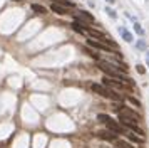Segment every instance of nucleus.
I'll use <instances>...</instances> for the list:
<instances>
[{
	"label": "nucleus",
	"instance_id": "obj_12",
	"mask_svg": "<svg viewBox=\"0 0 149 148\" xmlns=\"http://www.w3.org/2000/svg\"><path fill=\"white\" fill-rule=\"evenodd\" d=\"M32 10L37 12V13H45V12H47V8H45V7H42V5H39V4H32Z\"/></svg>",
	"mask_w": 149,
	"mask_h": 148
},
{
	"label": "nucleus",
	"instance_id": "obj_1",
	"mask_svg": "<svg viewBox=\"0 0 149 148\" xmlns=\"http://www.w3.org/2000/svg\"><path fill=\"white\" fill-rule=\"evenodd\" d=\"M97 66H99V69H101V71H104V73H106V76H109V78H114L116 81H121V82L127 81V79H124V78H122L121 73H117V69H116L114 64L111 66V64H109V62H106V61H99V62H97Z\"/></svg>",
	"mask_w": 149,
	"mask_h": 148
},
{
	"label": "nucleus",
	"instance_id": "obj_24",
	"mask_svg": "<svg viewBox=\"0 0 149 148\" xmlns=\"http://www.w3.org/2000/svg\"><path fill=\"white\" fill-rule=\"evenodd\" d=\"M15 2H22V0H15Z\"/></svg>",
	"mask_w": 149,
	"mask_h": 148
},
{
	"label": "nucleus",
	"instance_id": "obj_20",
	"mask_svg": "<svg viewBox=\"0 0 149 148\" xmlns=\"http://www.w3.org/2000/svg\"><path fill=\"white\" fill-rule=\"evenodd\" d=\"M127 101H129V103H132L134 106H141V103H139L137 99H134V98H127Z\"/></svg>",
	"mask_w": 149,
	"mask_h": 148
},
{
	"label": "nucleus",
	"instance_id": "obj_3",
	"mask_svg": "<svg viewBox=\"0 0 149 148\" xmlns=\"http://www.w3.org/2000/svg\"><path fill=\"white\" fill-rule=\"evenodd\" d=\"M99 138H102V140H107V141H117V133H114V131H111V130H102V131H99Z\"/></svg>",
	"mask_w": 149,
	"mask_h": 148
},
{
	"label": "nucleus",
	"instance_id": "obj_4",
	"mask_svg": "<svg viewBox=\"0 0 149 148\" xmlns=\"http://www.w3.org/2000/svg\"><path fill=\"white\" fill-rule=\"evenodd\" d=\"M106 125H107V128L111 130V131H114V133H117V135L124 133V126H121L119 123H116V121H114V120H111V118L106 121Z\"/></svg>",
	"mask_w": 149,
	"mask_h": 148
},
{
	"label": "nucleus",
	"instance_id": "obj_9",
	"mask_svg": "<svg viewBox=\"0 0 149 148\" xmlns=\"http://www.w3.org/2000/svg\"><path fill=\"white\" fill-rule=\"evenodd\" d=\"M87 34H89V35H92L94 39H99V40L106 39V35H104V34L99 32V30H94V29H87Z\"/></svg>",
	"mask_w": 149,
	"mask_h": 148
},
{
	"label": "nucleus",
	"instance_id": "obj_15",
	"mask_svg": "<svg viewBox=\"0 0 149 148\" xmlns=\"http://www.w3.org/2000/svg\"><path fill=\"white\" fill-rule=\"evenodd\" d=\"M134 30L137 34H139V35H144V30H142V27H141V24H137V22H136L134 24Z\"/></svg>",
	"mask_w": 149,
	"mask_h": 148
},
{
	"label": "nucleus",
	"instance_id": "obj_10",
	"mask_svg": "<svg viewBox=\"0 0 149 148\" xmlns=\"http://www.w3.org/2000/svg\"><path fill=\"white\" fill-rule=\"evenodd\" d=\"M50 8H52V12L59 13V15H64V13H67V12H65V8H64V7H61L59 4H52V5H50Z\"/></svg>",
	"mask_w": 149,
	"mask_h": 148
},
{
	"label": "nucleus",
	"instance_id": "obj_6",
	"mask_svg": "<svg viewBox=\"0 0 149 148\" xmlns=\"http://www.w3.org/2000/svg\"><path fill=\"white\" fill-rule=\"evenodd\" d=\"M89 46L95 47V49H101V51H106V52H109V51H111V46H107V44H102V42H97V40H94V39H89Z\"/></svg>",
	"mask_w": 149,
	"mask_h": 148
},
{
	"label": "nucleus",
	"instance_id": "obj_18",
	"mask_svg": "<svg viewBox=\"0 0 149 148\" xmlns=\"http://www.w3.org/2000/svg\"><path fill=\"white\" fill-rule=\"evenodd\" d=\"M97 120L101 121V123H106V121L109 120V116H107V114H99V116H97Z\"/></svg>",
	"mask_w": 149,
	"mask_h": 148
},
{
	"label": "nucleus",
	"instance_id": "obj_23",
	"mask_svg": "<svg viewBox=\"0 0 149 148\" xmlns=\"http://www.w3.org/2000/svg\"><path fill=\"white\" fill-rule=\"evenodd\" d=\"M106 2H107V4H114L116 0H106Z\"/></svg>",
	"mask_w": 149,
	"mask_h": 148
},
{
	"label": "nucleus",
	"instance_id": "obj_21",
	"mask_svg": "<svg viewBox=\"0 0 149 148\" xmlns=\"http://www.w3.org/2000/svg\"><path fill=\"white\" fill-rule=\"evenodd\" d=\"M61 4H62V5H67V7H74V4H72V2H69V0H61Z\"/></svg>",
	"mask_w": 149,
	"mask_h": 148
},
{
	"label": "nucleus",
	"instance_id": "obj_13",
	"mask_svg": "<svg viewBox=\"0 0 149 148\" xmlns=\"http://www.w3.org/2000/svg\"><path fill=\"white\" fill-rule=\"evenodd\" d=\"M72 29H74V30H77V32H81V34H86V32H87V29H89V27H87V29H86V27L82 29L79 22H74V24H72Z\"/></svg>",
	"mask_w": 149,
	"mask_h": 148
},
{
	"label": "nucleus",
	"instance_id": "obj_2",
	"mask_svg": "<svg viewBox=\"0 0 149 148\" xmlns=\"http://www.w3.org/2000/svg\"><path fill=\"white\" fill-rule=\"evenodd\" d=\"M92 91L97 94H101V96H104V98H109V99H114V101L121 99L119 94L112 93V91H109V89H106L104 86H99V84H92Z\"/></svg>",
	"mask_w": 149,
	"mask_h": 148
},
{
	"label": "nucleus",
	"instance_id": "obj_11",
	"mask_svg": "<svg viewBox=\"0 0 149 148\" xmlns=\"http://www.w3.org/2000/svg\"><path fill=\"white\" fill-rule=\"evenodd\" d=\"M75 17H82V19H86L87 22H94V17L89 12H75Z\"/></svg>",
	"mask_w": 149,
	"mask_h": 148
},
{
	"label": "nucleus",
	"instance_id": "obj_8",
	"mask_svg": "<svg viewBox=\"0 0 149 148\" xmlns=\"http://www.w3.org/2000/svg\"><path fill=\"white\" fill-rule=\"evenodd\" d=\"M119 34L122 35V39L126 40V42H132V39H134V37H132V34L129 32L127 29H124V27H119Z\"/></svg>",
	"mask_w": 149,
	"mask_h": 148
},
{
	"label": "nucleus",
	"instance_id": "obj_22",
	"mask_svg": "<svg viewBox=\"0 0 149 148\" xmlns=\"http://www.w3.org/2000/svg\"><path fill=\"white\" fill-rule=\"evenodd\" d=\"M146 61H148V66H149V52L146 54Z\"/></svg>",
	"mask_w": 149,
	"mask_h": 148
},
{
	"label": "nucleus",
	"instance_id": "obj_14",
	"mask_svg": "<svg viewBox=\"0 0 149 148\" xmlns=\"http://www.w3.org/2000/svg\"><path fill=\"white\" fill-rule=\"evenodd\" d=\"M106 12H107V15L111 17V19H116V17H117V13H116V10H112L111 7H106Z\"/></svg>",
	"mask_w": 149,
	"mask_h": 148
},
{
	"label": "nucleus",
	"instance_id": "obj_5",
	"mask_svg": "<svg viewBox=\"0 0 149 148\" xmlns=\"http://www.w3.org/2000/svg\"><path fill=\"white\" fill-rule=\"evenodd\" d=\"M119 113L124 114V116H127V118H131V120H134V121L141 120V114L134 113V111H131V109H127V108H122V109H119Z\"/></svg>",
	"mask_w": 149,
	"mask_h": 148
},
{
	"label": "nucleus",
	"instance_id": "obj_19",
	"mask_svg": "<svg viewBox=\"0 0 149 148\" xmlns=\"http://www.w3.org/2000/svg\"><path fill=\"white\" fill-rule=\"evenodd\" d=\"M136 71H137L139 74H144V73H146V69H144V67H142L141 64H137V66H136Z\"/></svg>",
	"mask_w": 149,
	"mask_h": 148
},
{
	"label": "nucleus",
	"instance_id": "obj_17",
	"mask_svg": "<svg viewBox=\"0 0 149 148\" xmlns=\"http://www.w3.org/2000/svg\"><path fill=\"white\" fill-rule=\"evenodd\" d=\"M136 47H137V49H141V51H144V49H146V42H144V40H139V42L136 44Z\"/></svg>",
	"mask_w": 149,
	"mask_h": 148
},
{
	"label": "nucleus",
	"instance_id": "obj_7",
	"mask_svg": "<svg viewBox=\"0 0 149 148\" xmlns=\"http://www.w3.org/2000/svg\"><path fill=\"white\" fill-rule=\"evenodd\" d=\"M104 84H106V86H109V87H114V89H122V87H124L121 82H117V81H112L111 78H109V76H107V78H104Z\"/></svg>",
	"mask_w": 149,
	"mask_h": 148
},
{
	"label": "nucleus",
	"instance_id": "obj_16",
	"mask_svg": "<svg viewBox=\"0 0 149 148\" xmlns=\"http://www.w3.org/2000/svg\"><path fill=\"white\" fill-rule=\"evenodd\" d=\"M116 143H117V147H119V148H132L129 143H126V141H119V140H117Z\"/></svg>",
	"mask_w": 149,
	"mask_h": 148
}]
</instances>
